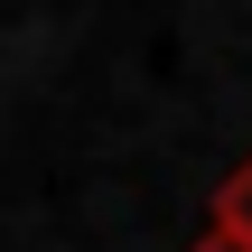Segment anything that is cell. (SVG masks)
Here are the masks:
<instances>
[{"label":"cell","mask_w":252,"mask_h":252,"mask_svg":"<svg viewBox=\"0 0 252 252\" xmlns=\"http://www.w3.org/2000/svg\"><path fill=\"white\" fill-rule=\"evenodd\" d=\"M187 252H252V243H243V234H224V224H206V234H196Z\"/></svg>","instance_id":"7a4b0ae2"},{"label":"cell","mask_w":252,"mask_h":252,"mask_svg":"<svg viewBox=\"0 0 252 252\" xmlns=\"http://www.w3.org/2000/svg\"><path fill=\"white\" fill-rule=\"evenodd\" d=\"M206 224H224V234H243V243H252V159L224 168V187H215V215H206Z\"/></svg>","instance_id":"6da1fadb"}]
</instances>
